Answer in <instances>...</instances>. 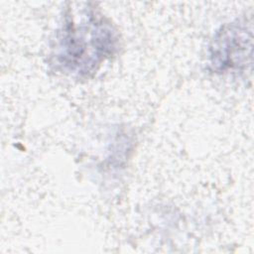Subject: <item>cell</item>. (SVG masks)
Instances as JSON below:
<instances>
[{
	"instance_id": "cell-1",
	"label": "cell",
	"mask_w": 254,
	"mask_h": 254,
	"mask_svg": "<svg viewBox=\"0 0 254 254\" xmlns=\"http://www.w3.org/2000/svg\"><path fill=\"white\" fill-rule=\"evenodd\" d=\"M116 44V33L103 18L94 13L79 23L71 18L63 28L58 60L67 70L85 74L110 57Z\"/></svg>"
},
{
	"instance_id": "cell-2",
	"label": "cell",
	"mask_w": 254,
	"mask_h": 254,
	"mask_svg": "<svg viewBox=\"0 0 254 254\" xmlns=\"http://www.w3.org/2000/svg\"><path fill=\"white\" fill-rule=\"evenodd\" d=\"M251 56L252 32L240 23L223 27L210 47V63L217 71L241 70Z\"/></svg>"
}]
</instances>
